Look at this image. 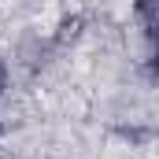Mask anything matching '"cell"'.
Listing matches in <instances>:
<instances>
[{
    "instance_id": "1",
    "label": "cell",
    "mask_w": 159,
    "mask_h": 159,
    "mask_svg": "<svg viewBox=\"0 0 159 159\" xmlns=\"http://www.w3.org/2000/svg\"><path fill=\"white\" fill-rule=\"evenodd\" d=\"M0 85H4V67H0Z\"/></svg>"
}]
</instances>
